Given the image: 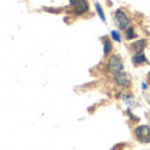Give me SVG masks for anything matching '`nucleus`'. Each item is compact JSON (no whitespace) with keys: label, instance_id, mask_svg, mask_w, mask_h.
<instances>
[{"label":"nucleus","instance_id":"11","mask_svg":"<svg viewBox=\"0 0 150 150\" xmlns=\"http://www.w3.org/2000/svg\"><path fill=\"white\" fill-rule=\"evenodd\" d=\"M95 8H96V13H98V15H99V18L105 22V21H106V17H105L103 10H102V7H100L99 3H95Z\"/></svg>","mask_w":150,"mask_h":150},{"label":"nucleus","instance_id":"13","mask_svg":"<svg viewBox=\"0 0 150 150\" xmlns=\"http://www.w3.org/2000/svg\"><path fill=\"white\" fill-rule=\"evenodd\" d=\"M147 88V84L146 83H142V90H146Z\"/></svg>","mask_w":150,"mask_h":150},{"label":"nucleus","instance_id":"3","mask_svg":"<svg viewBox=\"0 0 150 150\" xmlns=\"http://www.w3.org/2000/svg\"><path fill=\"white\" fill-rule=\"evenodd\" d=\"M134 135L142 143H150V125H138L134 129Z\"/></svg>","mask_w":150,"mask_h":150},{"label":"nucleus","instance_id":"12","mask_svg":"<svg viewBox=\"0 0 150 150\" xmlns=\"http://www.w3.org/2000/svg\"><path fill=\"white\" fill-rule=\"evenodd\" d=\"M110 35H112V39H113L114 41H117V43H120V41H121V36H120L118 30H112V32H110Z\"/></svg>","mask_w":150,"mask_h":150},{"label":"nucleus","instance_id":"7","mask_svg":"<svg viewBox=\"0 0 150 150\" xmlns=\"http://www.w3.org/2000/svg\"><path fill=\"white\" fill-rule=\"evenodd\" d=\"M147 62V57H146L143 52H138V54L132 55V64L135 66H139V65H145Z\"/></svg>","mask_w":150,"mask_h":150},{"label":"nucleus","instance_id":"9","mask_svg":"<svg viewBox=\"0 0 150 150\" xmlns=\"http://www.w3.org/2000/svg\"><path fill=\"white\" fill-rule=\"evenodd\" d=\"M110 52H112V41L105 37L103 39V55L106 57V55H109Z\"/></svg>","mask_w":150,"mask_h":150},{"label":"nucleus","instance_id":"4","mask_svg":"<svg viewBox=\"0 0 150 150\" xmlns=\"http://www.w3.org/2000/svg\"><path fill=\"white\" fill-rule=\"evenodd\" d=\"M112 76H113V81L116 86H118L120 88H129V86H131V76L128 73H125L123 70V72H118L116 74H112Z\"/></svg>","mask_w":150,"mask_h":150},{"label":"nucleus","instance_id":"8","mask_svg":"<svg viewBox=\"0 0 150 150\" xmlns=\"http://www.w3.org/2000/svg\"><path fill=\"white\" fill-rule=\"evenodd\" d=\"M135 37H137V30H135L134 26L129 25V26L125 29V39H127V40H134Z\"/></svg>","mask_w":150,"mask_h":150},{"label":"nucleus","instance_id":"5","mask_svg":"<svg viewBox=\"0 0 150 150\" xmlns=\"http://www.w3.org/2000/svg\"><path fill=\"white\" fill-rule=\"evenodd\" d=\"M72 7L74 15H83V14L88 13V10H90V4L87 0H76Z\"/></svg>","mask_w":150,"mask_h":150},{"label":"nucleus","instance_id":"2","mask_svg":"<svg viewBox=\"0 0 150 150\" xmlns=\"http://www.w3.org/2000/svg\"><path fill=\"white\" fill-rule=\"evenodd\" d=\"M114 21H116V25L118 26V29H121V30H125L129 26V23H131V18L128 17V14L123 8L116 10V13H114Z\"/></svg>","mask_w":150,"mask_h":150},{"label":"nucleus","instance_id":"6","mask_svg":"<svg viewBox=\"0 0 150 150\" xmlns=\"http://www.w3.org/2000/svg\"><path fill=\"white\" fill-rule=\"evenodd\" d=\"M146 46H147V41H146L145 39H141V40L134 41L131 44V47H129V50H131L134 54H138V52H143Z\"/></svg>","mask_w":150,"mask_h":150},{"label":"nucleus","instance_id":"1","mask_svg":"<svg viewBox=\"0 0 150 150\" xmlns=\"http://www.w3.org/2000/svg\"><path fill=\"white\" fill-rule=\"evenodd\" d=\"M124 69V64L123 59L118 54L112 55L109 59H108V64H106V70L110 73V74H116L118 72H123Z\"/></svg>","mask_w":150,"mask_h":150},{"label":"nucleus","instance_id":"10","mask_svg":"<svg viewBox=\"0 0 150 150\" xmlns=\"http://www.w3.org/2000/svg\"><path fill=\"white\" fill-rule=\"evenodd\" d=\"M121 99L124 100V102H125V103H128V105H131V106H135V102H134V96L131 95V94H123V95H121Z\"/></svg>","mask_w":150,"mask_h":150},{"label":"nucleus","instance_id":"14","mask_svg":"<svg viewBox=\"0 0 150 150\" xmlns=\"http://www.w3.org/2000/svg\"><path fill=\"white\" fill-rule=\"evenodd\" d=\"M147 83H149V84H150V72L147 73Z\"/></svg>","mask_w":150,"mask_h":150}]
</instances>
